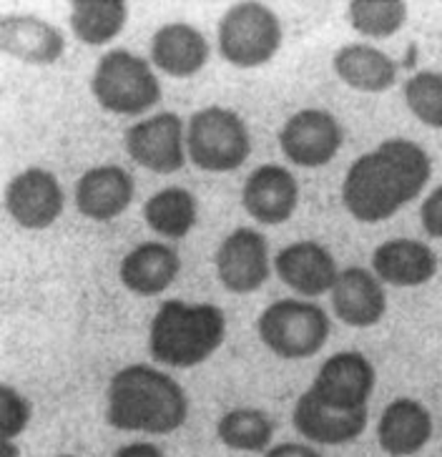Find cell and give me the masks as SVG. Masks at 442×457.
Wrapping results in <instances>:
<instances>
[{
    "label": "cell",
    "instance_id": "1",
    "mask_svg": "<svg viewBox=\"0 0 442 457\" xmlns=\"http://www.w3.org/2000/svg\"><path fill=\"white\" fill-rule=\"evenodd\" d=\"M432 176V159L410 138H388L354 159L342 181V204L352 219L379 224L415 202Z\"/></svg>",
    "mask_w": 442,
    "mask_h": 457
},
{
    "label": "cell",
    "instance_id": "2",
    "mask_svg": "<svg viewBox=\"0 0 442 457\" xmlns=\"http://www.w3.org/2000/svg\"><path fill=\"white\" fill-rule=\"evenodd\" d=\"M187 417V390L151 364H126L108 382L106 422L113 430L171 435L184 428Z\"/></svg>",
    "mask_w": 442,
    "mask_h": 457
},
{
    "label": "cell",
    "instance_id": "3",
    "mask_svg": "<svg viewBox=\"0 0 442 457\" xmlns=\"http://www.w3.org/2000/svg\"><path fill=\"white\" fill-rule=\"evenodd\" d=\"M227 339V314L216 304L166 299L148 327V354L159 364L191 370L204 364Z\"/></svg>",
    "mask_w": 442,
    "mask_h": 457
},
{
    "label": "cell",
    "instance_id": "4",
    "mask_svg": "<svg viewBox=\"0 0 442 457\" xmlns=\"http://www.w3.org/2000/svg\"><path fill=\"white\" fill-rule=\"evenodd\" d=\"M91 94L108 113L144 116L161 101V83L144 55L113 48L96 63Z\"/></svg>",
    "mask_w": 442,
    "mask_h": 457
},
{
    "label": "cell",
    "instance_id": "5",
    "mask_svg": "<svg viewBox=\"0 0 442 457\" xmlns=\"http://www.w3.org/2000/svg\"><path fill=\"white\" fill-rule=\"evenodd\" d=\"M262 345L281 360H309L320 354L329 339V314L309 299H277L256 320Z\"/></svg>",
    "mask_w": 442,
    "mask_h": 457
},
{
    "label": "cell",
    "instance_id": "6",
    "mask_svg": "<svg viewBox=\"0 0 442 457\" xmlns=\"http://www.w3.org/2000/svg\"><path fill=\"white\" fill-rule=\"evenodd\" d=\"M188 162L209 174L237 171L252 154V136L237 111L206 106L187 126Z\"/></svg>",
    "mask_w": 442,
    "mask_h": 457
},
{
    "label": "cell",
    "instance_id": "7",
    "mask_svg": "<svg viewBox=\"0 0 442 457\" xmlns=\"http://www.w3.org/2000/svg\"><path fill=\"white\" fill-rule=\"evenodd\" d=\"M284 28L279 15L264 3H237L221 15L216 43L221 58L237 68H259L269 63L281 48Z\"/></svg>",
    "mask_w": 442,
    "mask_h": 457
},
{
    "label": "cell",
    "instance_id": "8",
    "mask_svg": "<svg viewBox=\"0 0 442 457\" xmlns=\"http://www.w3.org/2000/svg\"><path fill=\"white\" fill-rule=\"evenodd\" d=\"M126 154L151 174H176L188 162L187 129L174 111H161L134 123L123 138Z\"/></svg>",
    "mask_w": 442,
    "mask_h": 457
},
{
    "label": "cell",
    "instance_id": "9",
    "mask_svg": "<svg viewBox=\"0 0 442 457\" xmlns=\"http://www.w3.org/2000/svg\"><path fill=\"white\" fill-rule=\"evenodd\" d=\"M375 385V364L362 352L347 350L337 352L321 362L309 392L329 410L360 412V410H367Z\"/></svg>",
    "mask_w": 442,
    "mask_h": 457
},
{
    "label": "cell",
    "instance_id": "10",
    "mask_svg": "<svg viewBox=\"0 0 442 457\" xmlns=\"http://www.w3.org/2000/svg\"><path fill=\"white\" fill-rule=\"evenodd\" d=\"M345 144V131L324 108H302L279 131L281 154L302 169H320L335 159Z\"/></svg>",
    "mask_w": 442,
    "mask_h": 457
},
{
    "label": "cell",
    "instance_id": "11",
    "mask_svg": "<svg viewBox=\"0 0 442 457\" xmlns=\"http://www.w3.org/2000/svg\"><path fill=\"white\" fill-rule=\"evenodd\" d=\"M216 277L231 295H252L269 279V244L262 231L249 227L227 234L214 256Z\"/></svg>",
    "mask_w": 442,
    "mask_h": 457
},
{
    "label": "cell",
    "instance_id": "12",
    "mask_svg": "<svg viewBox=\"0 0 442 457\" xmlns=\"http://www.w3.org/2000/svg\"><path fill=\"white\" fill-rule=\"evenodd\" d=\"M66 209V194L58 176L30 166L15 174L5 187V212L18 227L40 231L54 227Z\"/></svg>",
    "mask_w": 442,
    "mask_h": 457
},
{
    "label": "cell",
    "instance_id": "13",
    "mask_svg": "<svg viewBox=\"0 0 442 457\" xmlns=\"http://www.w3.org/2000/svg\"><path fill=\"white\" fill-rule=\"evenodd\" d=\"M241 206L264 227H279L299 206V181L277 163H264L246 176L241 188Z\"/></svg>",
    "mask_w": 442,
    "mask_h": 457
},
{
    "label": "cell",
    "instance_id": "14",
    "mask_svg": "<svg viewBox=\"0 0 442 457\" xmlns=\"http://www.w3.org/2000/svg\"><path fill=\"white\" fill-rule=\"evenodd\" d=\"M0 51L30 66H54L66 54V36L38 15L8 13L0 21Z\"/></svg>",
    "mask_w": 442,
    "mask_h": 457
},
{
    "label": "cell",
    "instance_id": "15",
    "mask_svg": "<svg viewBox=\"0 0 442 457\" xmlns=\"http://www.w3.org/2000/svg\"><path fill=\"white\" fill-rule=\"evenodd\" d=\"M274 271L299 296H321L332 292L339 270L332 252L320 242L287 244L274 256Z\"/></svg>",
    "mask_w": 442,
    "mask_h": 457
},
{
    "label": "cell",
    "instance_id": "16",
    "mask_svg": "<svg viewBox=\"0 0 442 457\" xmlns=\"http://www.w3.org/2000/svg\"><path fill=\"white\" fill-rule=\"evenodd\" d=\"M332 310L337 320L354 329H367L382 322L388 312V295L385 284L379 282L372 270L364 267H347L339 271L332 287Z\"/></svg>",
    "mask_w": 442,
    "mask_h": 457
},
{
    "label": "cell",
    "instance_id": "17",
    "mask_svg": "<svg viewBox=\"0 0 442 457\" xmlns=\"http://www.w3.org/2000/svg\"><path fill=\"white\" fill-rule=\"evenodd\" d=\"M136 184L121 166L106 163L83 171L76 181V209L91 221H113L134 202Z\"/></svg>",
    "mask_w": 442,
    "mask_h": 457
},
{
    "label": "cell",
    "instance_id": "18",
    "mask_svg": "<svg viewBox=\"0 0 442 457\" xmlns=\"http://www.w3.org/2000/svg\"><path fill=\"white\" fill-rule=\"evenodd\" d=\"M151 63L159 68L163 76L171 79H191L209 63V41L204 38L199 28L191 23H166L151 38Z\"/></svg>",
    "mask_w": 442,
    "mask_h": 457
},
{
    "label": "cell",
    "instance_id": "19",
    "mask_svg": "<svg viewBox=\"0 0 442 457\" xmlns=\"http://www.w3.org/2000/svg\"><path fill=\"white\" fill-rule=\"evenodd\" d=\"M432 437V415L413 397H397L382 410L377 422V443L389 457L417 455Z\"/></svg>",
    "mask_w": 442,
    "mask_h": 457
},
{
    "label": "cell",
    "instance_id": "20",
    "mask_svg": "<svg viewBox=\"0 0 442 457\" xmlns=\"http://www.w3.org/2000/svg\"><path fill=\"white\" fill-rule=\"evenodd\" d=\"M372 271L389 287H422L438 274V254L420 239H388L372 252Z\"/></svg>",
    "mask_w": 442,
    "mask_h": 457
},
{
    "label": "cell",
    "instance_id": "21",
    "mask_svg": "<svg viewBox=\"0 0 442 457\" xmlns=\"http://www.w3.org/2000/svg\"><path fill=\"white\" fill-rule=\"evenodd\" d=\"M181 271V259L163 242H144L121 259V284L138 296L163 295L176 282Z\"/></svg>",
    "mask_w": 442,
    "mask_h": 457
},
{
    "label": "cell",
    "instance_id": "22",
    "mask_svg": "<svg viewBox=\"0 0 442 457\" xmlns=\"http://www.w3.org/2000/svg\"><path fill=\"white\" fill-rule=\"evenodd\" d=\"M292 422L295 430L317 445H349L360 437L364 428H367V410L360 412H337L329 410L312 395V392H302L292 412Z\"/></svg>",
    "mask_w": 442,
    "mask_h": 457
},
{
    "label": "cell",
    "instance_id": "23",
    "mask_svg": "<svg viewBox=\"0 0 442 457\" xmlns=\"http://www.w3.org/2000/svg\"><path fill=\"white\" fill-rule=\"evenodd\" d=\"M339 81L362 94H385L397 83V63L370 43H347L332 58Z\"/></svg>",
    "mask_w": 442,
    "mask_h": 457
},
{
    "label": "cell",
    "instance_id": "24",
    "mask_svg": "<svg viewBox=\"0 0 442 457\" xmlns=\"http://www.w3.org/2000/svg\"><path fill=\"white\" fill-rule=\"evenodd\" d=\"M144 219L148 228L163 239H184L196 227L199 206L194 194L187 188H161L144 204Z\"/></svg>",
    "mask_w": 442,
    "mask_h": 457
},
{
    "label": "cell",
    "instance_id": "25",
    "mask_svg": "<svg viewBox=\"0 0 442 457\" xmlns=\"http://www.w3.org/2000/svg\"><path fill=\"white\" fill-rule=\"evenodd\" d=\"M68 23L80 43L106 46L129 23V5L123 0H76Z\"/></svg>",
    "mask_w": 442,
    "mask_h": 457
},
{
    "label": "cell",
    "instance_id": "26",
    "mask_svg": "<svg viewBox=\"0 0 442 457\" xmlns=\"http://www.w3.org/2000/svg\"><path fill=\"white\" fill-rule=\"evenodd\" d=\"M216 437L224 447L237 453H267L274 437V422L264 410L237 407L219 417Z\"/></svg>",
    "mask_w": 442,
    "mask_h": 457
},
{
    "label": "cell",
    "instance_id": "27",
    "mask_svg": "<svg viewBox=\"0 0 442 457\" xmlns=\"http://www.w3.org/2000/svg\"><path fill=\"white\" fill-rule=\"evenodd\" d=\"M407 3L402 0H352L347 5V21L364 38L385 41L397 36L407 23Z\"/></svg>",
    "mask_w": 442,
    "mask_h": 457
},
{
    "label": "cell",
    "instance_id": "28",
    "mask_svg": "<svg viewBox=\"0 0 442 457\" xmlns=\"http://www.w3.org/2000/svg\"><path fill=\"white\" fill-rule=\"evenodd\" d=\"M404 106L417 121L429 129H442V73L438 71H417L402 88Z\"/></svg>",
    "mask_w": 442,
    "mask_h": 457
},
{
    "label": "cell",
    "instance_id": "29",
    "mask_svg": "<svg viewBox=\"0 0 442 457\" xmlns=\"http://www.w3.org/2000/svg\"><path fill=\"white\" fill-rule=\"evenodd\" d=\"M33 404L13 385L0 387V440H18L30 425Z\"/></svg>",
    "mask_w": 442,
    "mask_h": 457
},
{
    "label": "cell",
    "instance_id": "30",
    "mask_svg": "<svg viewBox=\"0 0 442 457\" xmlns=\"http://www.w3.org/2000/svg\"><path fill=\"white\" fill-rule=\"evenodd\" d=\"M420 224L429 239H442V187L432 188L420 206Z\"/></svg>",
    "mask_w": 442,
    "mask_h": 457
},
{
    "label": "cell",
    "instance_id": "31",
    "mask_svg": "<svg viewBox=\"0 0 442 457\" xmlns=\"http://www.w3.org/2000/svg\"><path fill=\"white\" fill-rule=\"evenodd\" d=\"M111 457H166V453L161 450L159 445L138 440V443H129L123 445V447H119Z\"/></svg>",
    "mask_w": 442,
    "mask_h": 457
},
{
    "label": "cell",
    "instance_id": "32",
    "mask_svg": "<svg viewBox=\"0 0 442 457\" xmlns=\"http://www.w3.org/2000/svg\"><path fill=\"white\" fill-rule=\"evenodd\" d=\"M264 457H321L314 447L304 443H281L269 447Z\"/></svg>",
    "mask_w": 442,
    "mask_h": 457
},
{
    "label": "cell",
    "instance_id": "33",
    "mask_svg": "<svg viewBox=\"0 0 442 457\" xmlns=\"http://www.w3.org/2000/svg\"><path fill=\"white\" fill-rule=\"evenodd\" d=\"M0 457H21V447L15 440H0Z\"/></svg>",
    "mask_w": 442,
    "mask_h": 457
},
{
    "label": "cell",
    "instance_id": "34",
    "mask_svg": "<svg viewBox=\"0 0 442 457\" xmlns=\"http://www.w3.org/2000/svg\"><path fill=\"white\" fill-rule=\"evenodd\" d=\"M55 457H79V455H55Z\"/></svg>",
    "mask_w": 442,
    "mask_h": 457
}]
</instances>
